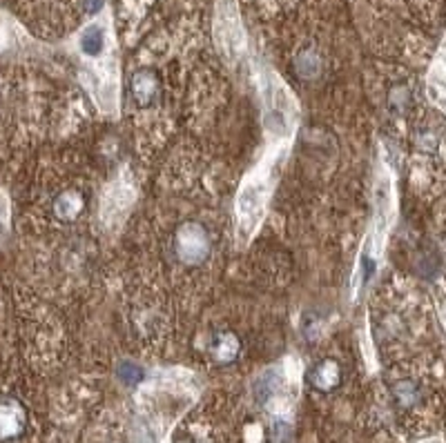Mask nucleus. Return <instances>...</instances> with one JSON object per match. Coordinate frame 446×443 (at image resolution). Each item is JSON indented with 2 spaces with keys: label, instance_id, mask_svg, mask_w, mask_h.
<instances>
[{
  "label": "nucleus",
  "instance_id": "4",
  "mask_svg": "<svg viewBox=\"0 0 446 443\" xmlns=\"http://www.w3.org/2000/svg\"><path fill=\"white\" fill-rule=\"evenodd\" d=\"M426 92L431 103L446 114V45L435 56L431 72L426 76Z\"/></svg>",
  "mask_w": 446,
  "mask_h": 443
},
{
  "label": "nucleus",
  "instance_id": "8",
  "mask_svg": "<svg viewBox=\"0 0 446 443\" xmlns=\"http://www.w3.org/2000/svg\"><path fill=\"white\" fill-rule=\"evenodd\" d=\"M132 94L136 98V103L147 105L150 100L156 96V76L150 69H141V72L134 74L132 80Z\"/></svg>",
  "mask_w": 446,
  "mask_h": 443
},
{
  "label": "nucleus",
  "instance_id": "13",
  "mask_svg": "<svg viewBox=\"0 0 446 443\" xmlns=\"http://www.w3.org/2000/svg\"><path fill=\"white\" fill-rule=\"evenodd\" d=\"M435 305H438V314H440V321L446 330V285L444 283H438L435 285Z\"/></svg>",
  "mask_w": 446,
  "mask_h": 443
},
{
  "label": "nucleus",
  "instance_id": "9",
  "mask_svg": "<svg viewBox=\"0 0 446 443\" xmlns=\"http://www.w3.org/2000/svg\"><path fill=\"white\" fill-rule=\"evenodd\" d=\"M83 209V196L69 189V192H63L54 200V214L61 220H74Z\"/></svg>",
  "mask_w": 446,
  "mask_h": 443
},
{
  "label": "nucleus",
  "instance_id": "10",
  "mask_svg": "<svg viewBox=\"0 0 446 443\" xmlns=\"http://www.w3.org/2000/svg\"><path fill=\"white\" fill-rule=\"evenodd\" d=\"M103 29L98 27V25H89L85 27V32L81 34V49H83V54L87 56H98L103 52Z\"/></svg>",
  "mask_w": 446,
  "mask_h": 443
},
{
  "label": "nucleus",
  "instance_id": "12",
  "mask_svg": "<svg viewBox=\"0 0 446 443\" xmlns=\"http://www.w3.org/2000/svg\"><path fill=\"white\" fill-rule=\"evenodd\" d=\"M118 375H121V379L125 381V384H136V381H141V377H143V372H141V368L138 366H134V364H130V361H125V364L118 368Z\"/></svg>",
  "mask_w": 446,
  "mask_h": 443
},
{
  "label": "nucleus",
  "instance_id": "14",
  "mask_svg": "<svg viewBox=\"0 0 446 443\" xmlns=\"http://www.w3.org/2000/svg\"><path fill=\"white\" fill-rule=\"evenodd\" d=\"M105 0H85V12L87 14H98L103 9Z\"/></svg>",
  "mask_w": 446,
  "mask_h": 443
},
{
  "label": "nucleus",
  "instance_id": "6",
  "mask_svg": "<svg viewBox=\"0 0 446 443\" xmlns=\"http://www.w3.org/2000/svg\"><path fill=\"white\" fill-rule=\"evenodd\" d=\"M340 381H342V368L333 359H326L322 364H317L310 372V384L322 392L335 390L340 386Z\"/></svg>",
  "mask_w": 446,
  "mask_h": 443
},
{
  "label": "nucleus",
  "instance_id": "1",
  "mask_svg": "<svg viewBox=\"0 0 446 443\" xmlns=\"http://www.w3.org/2000/svg\"><path fill=\"white\" fill-rule=\"evenodd\" d=\"M176 254L185 263H201L210 254V238L196 223H185L176 232Z\"/></svg>",
  "mask_w": 446,
  "mask_h": 443
},
{
  "label": "nucleus",
  "instance_id": "3",
  "mask_svg": "<svg viewBox=\"0 0 446 443\" xmlns=\"http://www.w3.org/2000/svg\"><path fill=\"white\" fill-rule=\"evenodd\" d=\"M375 227H373V241H375V254H380L384 238L389 234L391 218H393V192H391V178L382 174L378 178V192H375Z\"/></svg>",
  "mask_w": 446,
  "mask_h": 443
},
{
  "label": "nucleus",
  "instance_id": "15",
  "mask_svg": "<svg viewBox=\"0 0 446 443\" xmlns=\"http://www.w3.org/2000/svg\"><path fill=\"white\" fill-rule=\"evenodd\" d=\"M176 443H199V441L192 439V437H178V439H176Z\"/></svg>",
  "mask_w": 446,
  "mask_h": 443
},
{
  "label": "nucleus",
  "instance_id": "2",
  "mask_svg": "<svg viewBox=\"0 0 446 443\" xmlns=\"http://www.w3.org/2000/svg\"><path fill=\"white\" fill-rule=\"evenodd\" d=\"M27 408L14 397L0 399V443H14L27 432Z\"/></svg>",
  "mask_w": 446,
  "mask_h": 443
},
{
  "label": "nucleus",
  "instance_id": "7",
  "mask_svg": "<svg viewBox=\"0 0 446 443\" xmlns=\"http://www.w3.org/2000/svg\"><path fill=\"white\" fill-rule=\"evenodd\" d=\"M239 350H241L239 339L230 334V332H219L210 341V355L216 364H232L239 357Z\"/></svg>",
  "mask_w": 446,
  "mask_h": 443
},
{
  "label": "nucleus",
  "instance_id": "11",
  "mask_svg": "<svg viewBox=\"0 0 446 443\" xmlns=\"http://www.w3.org/2000/svg\"><path fill=\"white\" fill-rule=\"evenodd\" d=\"M297 72H299L304 78H313L319 72V58H317L315 52H301L299 58H297Z\"/></svg>",
  "mask_w": 446,
  "mask_h": 443
},
{
  "label": "nucleus",
  "instance_id": "5",
  "mask_svg": "<svg viewBox=\"0 0 446 443\" xmlns=\"http://www.w3.org/2000/svg\"><path fill=\"white\" fill-rule=\"evenodd\" d=\"M263 185L261 183H254V185H245L243 192L239 196V214L243 220L248 223H254L257 218L261 214V207H263Z\"/></svg>",
  "mask_w": 446,
  "mask_h": 443
}]
</instances>
